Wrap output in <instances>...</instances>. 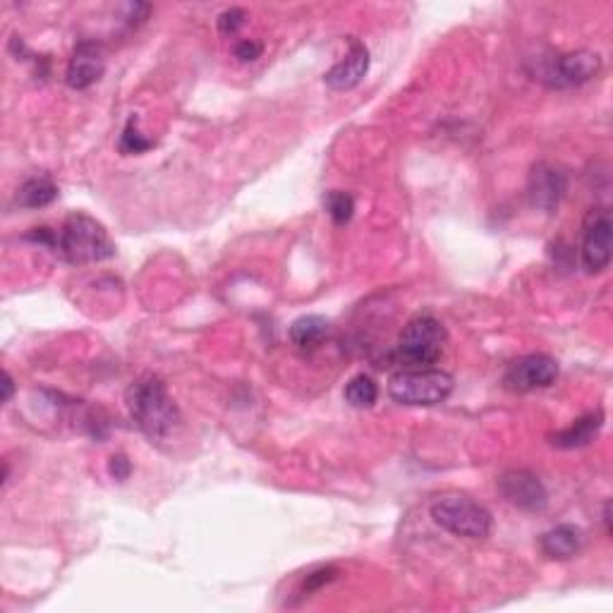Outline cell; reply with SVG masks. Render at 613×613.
Returning <instances> with one entry per match:
<instances>
[{
    "mask_svg": "<svg viewBox=\"0 0 613 613\" xmlns=\"http://www.w3.org/2000/svg\"><path fill=\"white\" fill-rule=\"evenodd\" d=\"M56 252H60L65 262L77 266L99 264L113 257L115 242L96 218L77 211L65 218L63 228L58 230Z\"/></svg>",
    "mask_w": 613,
    "mask_h": 613,
    "instance_id": "obj_2",
    "label": "cell"
},
{
    "mask_svg": "<svg viewBox=\"0 0 613 613\" xmlns=\"http://www.w3.org/2000/svg\"><path fill=\"white\" fill-rule=\"evenodd\" d=\"M446 329L432 314H417L400 331L396 352L398 364L405 369H427L441 360L446 345Z\"/></svg>",
    "mask_w": 613,
    "mask_h": 613,
    "instance_id": "obj_3",
    "label": "cell"
},
{
    "mask_svg": "<svg viewBox=\"0 0 613 613\" xmlns=\"http://www.w3.org/2000/svg\"><path fill=\"white\" fill-rule=\"evenodd\" d=\"M582 546V532L575 525H556L539 537V549L551 561H570L578 556Z\"/></svg>",
    "mask_w": 613,
    "mask_h": 613,
    "instance_id": "obj_13",
    "label": "cell"
},
{
    "mask_svg": "<svg viewBox=\"0 0 613 613\" xmlns=\"http://www.w3.org/2000/svg\"><path fill=\"white\" fill-rule=\"evenodd\" d=\"M247 20V12L242 8H230V10H223L221 15H218V32L221 34H235L238 29L245 24Z\"/></svg>",
    "mask_w": 613,
    "mask_h": 613,
    "instance_id": "obj_20",
    "label": "cell"
},
{
    "mask_svg": "<svg viewBox=\"0 0 613 613\" xmlns=\"http://www.w3.org/2000/svg\"><path fill=\"white\" fill-rule=\"evenodd\" d=\"M566 192L568 175L563 168L546 161L534 163L530 175H527V199H530L532 209L544 211V214H554L558 204L566 197Z\"/></svg>",
    "mask_w": 613,
    "mask_h": 613,
    "instance_id": "obj_8",
    "label": "cell"
},
{
    "mask_svg": "<svg viewBox=\"0 0 613 613\" xmlns=\"http://www.w3.org/2000/svg\"><path fill=\"white\" fill-rule=\"evenodd\" d=\"M324 206L326 214L331 216V221L336 223V226H345V223L352 218V214H355V199H352V194L341 190H333L326 194Z\"/></svg>",
    "mask_w": 613,
    "mask_h": 613,
    "instance_id": "obj_18",
    "label": "cell"
},
{
    "mask_svg": "<svg viewBox=\"0 0 613 613\" xmlns=\"http://www.w3.org/2000/svg\"><path fill=\"white\" fill-rule=\"evenodd\" d=\"M453 393V376L441 369H403L388 381V396L400 405L432 408Z\"/></svg>",
    "mask_w": 613,
    "mask_h": 613,
    "instance_id": "obj_5",
    "label": "cell"
},
{
    "mask_svg": "<svg viewBox=\"0 0 613 613\" xmlns=\"http://www.w3.org/2000/svg\"><path fill=\"white\" fill-rule=\"evenodd\" d=\"M127 410L151 443L166 441L180 427V408L159 376L144 374L127 388Z\"/></svg>",
    "mask_w": 613,
    "mask_h": 613,
    "instance_id": "obj_1",
    "label": "cell"
},
{
    "mask_svg": "<svg viewBox=\"0 0 613 613\" xmlns=\"http://www.w3.org/2000/svg\"><path fill=\"white\" fill-rule=\"evenodd\" d=\"M106 72V56L103 48L96 41H80L72 51V58L68 63V72H65V82L70 89H89L101 80Z\"/></svg>",
    "mask_w": 613,
    "mask_h": 613,
    "instance_id": "obj_11",
    "label": "cell"
},
{
    "mask_svg": "<svg viewBox=\"0 0 613 613\" xmlns=\"http://www.w3.org/2000/svg\"><path fill=\"white\" fill-rule=\"evenodd\" d=\"M12 391H15V381H12V376L5 372L3 374V403H10Z\"/></svg>",
    "mask_w": 613,
    "mask_h": 613,
    "instance_id": "obj_24",
    "label": "cell"
},
{
    "mask_svg": "<svg viewBox=\"0 0 613 613\" xmlns=\"http://www.w3.org/2000/svg\"><path fill=\"white\" fill-rule=\"evenodd\" d=\"M537 68L532 70L534 80L551 89H570L597 80L602 72V58L592 51L556 53L549 58H534Z\"/></svg>",
    "mask_w": 613,
    "mask_h": 613,
    "instance_id": "obj_6",
    "label": "cell"
},
{
    "mask_svg": "<svg viewBox=\"0 0 613 613\" xmlns=\"http://www.w3.org/2000/svg\"><path fill=\"white\" fill-rule=\"evenodd\" d=\"M602 427H604V412L602 410L587 412V415H582L580 420L570 424L568 429L551 436V443H554L556 448H566V451H570V448H585L597 439Z\"/></svg>",
    "mask_w": 613,
    "mask_h": 613,
    "instance_id": "obj_14",
    "label": "cell"
},
{
    "mask_svg": "<svg viewBox=\"0 0 613 613\" xmlns=\"http://www.w3.org/2000/svg\"><path fill=\"white\" fill-rule=\"evenodd\" d=\"M604 525H606V534H611V503H604Z\"/></svg>",
    "mask_w": 613,
    "mask_h": 613,
    "instance_id": "obj_25",
    "label": "cell"
},
{
    "mask_svg": "<svg viewBox=\"0 0 613 613\" xmlns=\"http://www.w3.org/2000/svg\"><path fill=\"white\" fill-rule=\"evenodd\" d=\"M233 53L240 63H254L257 58H262L264 44H259V41H254V39H245V41H240V44H235Z\"/></svg>",
    "mask_w": 613,
    "mask_h": 613,
    "instance_id": "obj_21",
    "label": "cell"
},
{
    "mask_svg": "<svg viewBox=\"0 0 613 613\" xmlns=\"http://www.w3.org/2000/svg\"><path fill=\"white\" fill-rule=\"evenodd\" d=\"M369 72V51L360 41H350V51L341 63H336L324 75V82L333 91H350L364 80Z\"/></svg>",
    "mask_w": 613,
    "mask_h": 613,
    "instance_id": "obj_12",
    "label": "cell"
},
{
    "mask_svg": "<svg viewBox=\"0 0 613 613\" xmlns=\"http://www.w3.org/2000/svg\"><path fill=\"white\" fill-rule=\"evenodd\" d=\"M379 398V386L369 374H357L345 384V400L352 405V408L364 410L372 408Z\"/></svg>",
    "mask_w": 613,
    "mask_h": 613,
    "instance_id": "obj_17",
    "label": "cell"
},
{
    "mask_svg": "<svg viewBox=\"0 0 613 613\" xmlns=\"http://www.w3.org/2000/svg\"><path fill=\"white\" fill-rule=\"evenodd\" d=\"M331 333V321L321 314H305L295 319L290 326V341L300 350H314L324 343V338Z\"/></svg>",
    "mask_w": 613,
    "mask_h": 613,
    "instance_id": "obj_15",
    "label": "cell"
},
{
    "mask_svg": "<svg viewBox=\"0 0 613 613\" xmlns=\"http://www.w3.org/2000/svg\"><path fill=\"white\" fill-rule=\"evenodd\" d=\"M434 523L455 537L487 539L494 527V518L482 503L465 494H443L432 503Z\"/></svg>",
    "mask_w": 613,
    "mask_h": 613,
    "instance_id": "obj_4",
    "label": "cell"
},
{
    "mask_svg": "<svg viewBox=\"0 0 613 613\" xmlns=\"http://www.w3.org/2000/svg\"><path fill=\"white\" fill-rule=\"evenodd\" d=\"M151 147H154V142L139 132L137 118L132 115V118L127 120L123 135H120V151H123L125 156H130V154H144V151H149Z\"/></svg>",
    "mask_w": 613,
    "mask_h": 613,
    "instance_id": "obj_19",
    "label": "cell"
},
{
    "mask_svg": "<svg viewBox=\"0 0 613 613\" xmlns=\"http://www.w3.org/2000/svg\"><path fill=\"white\" fill-rule=\"evenodd\" d=\"M338 570L336 568H321L317 570V573H312L309 578L305 580V592H314V590H321L324 585H329V582L336 578Z\"/></svg>",
    "mask_w": 613,
    "mask_h": 613,
    "instance_id": "obj_22",
    "label": "cell"
},
{
    "mask_svg": "<svg viewBox=\"0 0 613 613\" xmlns=\"http://www.w3.org/2000/svg\"><path fill=\"white\" fill-rule=\"evenodd\" d=\"M499 491L508 503H513L515 508L527 513L544 511L546 503H549V494H546L542 479L534 475V472L518 470V467L506 470L499 477Z\"/></svg>",
    "mask_w": 613,
    "mask_h": 613,
    "instance_id": "obj_10",
    "label": "cell"
},
{
    "mask_svg": "<svg viewBox=\"0 0 613 613\" xmlns=\"http://www.w3.org/2000/svg\"><path fill=\"white\" fill-rule=\"evenodd\" d=\"M611 238H613V223L611 211L606 206L587 211L585 221H582V266L587 273H602L611 264Z\"/></svg>",
    "mask_w": 613,
    "mask_h": 613,
    "instance_id": "obj_7",
    "label": "cell"
},
{
    "mask_svg": "<svg viewBox=\"0 0 613 613\" xmlns=\"http://www.w3.org/2000/svg\"><path fill=\"white\" fill-rule=\"evenodd\" d=\"M58 199V185L53 182L51 175H36L29 178L24 185L17 190L15 202L22 209H44V206L53 204Z\"/></svg>",
    "mask_w": 613,
    "mask_h": 613,
    "instance_id": "obj_16",
    "label": "cell"
},
{
    "mask_svg": "<svg viewBox=\"0 0 613 613\" xmlns=\"http://www.w3.org/2000/svg\"><path fill=\"white\" fill-rule=\"evenodd\" d=\"M108 472H111V477L118 479V482H125L132 472L130 460H127L125 455H113L111 463H108Z\"/></svg>",
    "mask_w": 613,
    "mask_h": 613,
    "instance_id": "obj_23",
    "label": "cell"
},
{
    "mask_svg": "<svg viewBox=\"0 0 613 613\" xmlns=\"http://www.w3.org/2000/svg\"><path fill=\"white\" fill-rule=\"evenodd\" d=\"M558 379V362L549 355H525L503 374V386L513 393H530L549 388Z\"/></svg>",
    "mask_w": 613,
    "mask_h": 613,
    "instance_id": "obj_9",
    "label": "cell"
}]
</instances>
